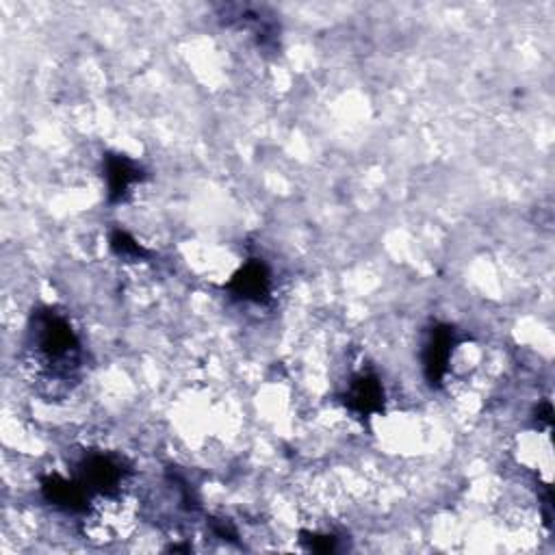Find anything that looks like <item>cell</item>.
<instances>
[{"mask_svg":"<svg viewBox=\"0 0 555 555\" xmlns=\"http://www.w3.org/2000/svg\"><path fill=\"white\" fill-rule=\"evenodd\" d=\"M232 289L243 302H267L271 293V276L267 267L261 261H250L241 269V274L232 280Z\"/></svg>","mask_w":555,"mask_h":555,"instance_id":"1","label":"cell"}]
</instances>
